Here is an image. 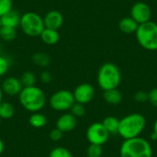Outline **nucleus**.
Returning <instances> with one entry per match:
<instances>
[{
	"mask_svg": "<svg viewBox=\"0 0 157 157\" xmlns=\"http://www.w3.org/2000/svg\"><path fill=\"white\" fill-rule=\"evenodd\" d=\"M86 155H87V157H102V155H103L102 145L90 144V145L87 148Z\"/></svg>",
	"mask_w": 157,
	"mask_h": 157,
	"instance_id": "nucleus-25",
	"label": "nucleus"
},
{
	"mask_svg": "<svg viewBox=\"0 0 157 157\" xmlns=\"http://www.w3.org/2000/svg\"><path fill=\"white\" fill-rule=\"evenodd\" d=\"M134 99L139 103H144L148 101V93L144 91H138L134 95Z\"/></svg>",
	"mask_w": 157,
	"mask_h": 157,
	"instance_id": "nucleus-30",
	"label": "nucleus"
},
{
	"mask_svg": "<svg viewBox=\"0 0 157 157\" xmlns=\"http://www.w3.org/2000/svg\"><path fill=\"white\" fill-rule=\"evenodd\" d=\"M70 113L73 114L75 118H80L83 117L86 113V108L84 104L78 103V102H75V104L72 106V108L70 109Z\"/></svg>",
	"mask_w": 157,
	"mask_h": 157,
	"instance_id": "nucleus-26",
	"label": "nucleus"
},
{
	"mask_svg": "<svg viewBox=\"0 0 157 157\" xmlns=\"http://www.w3.org/2000/svg\"><path fill=\"white\" fill-rule=\"evenodd\" d=\"M5 150V144H4V142L2 141V139H0V155L3 154Z\"/></svg>",
	"mask_w": 157,
	"mask_h": 157,
	"instance_id": "nucleus-33",
	"label": "nucleus"
},
{
	"mask_svg": "<svg viewBox=\"0 0 157 157\" xmlns=\"http://www.w3.org/2000/svg\"><path fill=\"white\" fill-rule=\"evenodd\" d=\"M1 87H2L4 94L10 96V97L18 96L19 93L21 92L22 88H23L19 78L14 77V76H10V77L6 78L3 81Z\"/></svg>",
	"mask_w": 157,
	"mask_h": 157,
	"instance_id": "nucleus-11",
	"label": "nucleus"
},
{
	"mask_svg": "<svg viewBox=\"0 0 157 157\" xmlns=\"http://www.w3.org/2000/svg\"><path fill=\"white\" fill-rule=\"evenodd\" d=\"M40 81H41L43 84H49V83L52 81V75H51V73H50L49 71L43 70V71L40 73Z\"/></svg>",
	"mask_w": 157,
	"mask_h": 157,
	"instance_id": "nucleus-32",
	"label": "nucleus"
},
{
	"mask_svg": "<svg viewBox=\"0 0 157 157\" xmlns=\"http://www.w3.org/2000/svg\"><path fill=\"white\" fill-rule=\"evenodd\" d=\"M1 121H2V119L0 118V124H1Z\"/></svg>",
	"mask_w": 157,
	"mask_h": 157,
	"instance_id": "nucleus-38",
	"label": "nucleus"
},
{
	"mask_svg": "<svg viewBox=\"0 0 157 157\" xmlns=\"http://www.w3.org/2000/svg\"><path fill=\"white\" fill-rule=\"evenodd\" d=\"M136 39L139 44L147 51L157 50V24L148 21L140 24L136 30Z\"/></svg>",
	"mask_w": 157,
	"mask_h": 157,
	"instance_id": "nucleus-5",
	"label": "nucleus"
},
{
	"mask_svg": "<svg viewBox=\"0 0 157 157\" xmlns=\"http://www.w3.org/2000/svg\"><path fill=\"white\" fill-rule=\"evenodd\" d=\"M32 62L34 63V64L45 68L47 66H49L52 63V58L48 53L42 52H35L32 56Z\"/></svg>",
	"mask_w": 157,
	"mask_h": 157,
	"instance_id": "nucleus-19",
	"label": "nucleus"
},
{
	"mask_svg": "<svg viewBox=\"0 0 157 157\" xmlns=\"http://www.w3.org/2000/svg\"><path fill=\"white\" fill-rule=\"evenodd\" d=\"M15 114V108L9 102L2 101L0 103V118L2 120H9Z\"/></svg>",
	"mask_w": 157,
	"mask_h": 157,
	"instance_id": "nucleus-21",
	"label": "nucleus"
},
{
	"mask_svg": "<svg viewBox=\"0 0 157 157\" xmlns=\"http://www.w3.org/2000/svg\"><path fill=\"white\" fill-rule=\"evenodd\" d=\"M17 36L16 28L7 26H1L0 28V38L5 41H12Z\"/></svg>",
	"mask_w": 157,
	"mask_h": 157,
	"instance_id": "nucleus-22",
	"label": "nucleus"
},
{
	"mask_svg": "<svg viewBox=\"0 0 157 157\" xmlns=\"http://www.w3.org/2000/svg\"><path fill=\"white\" fill-rule=\"evenodd\" d=\"M151 139L153 140V141H156L157 140V135L153 132V133H152V136H151Z\"/></svg>",
	"mask_w": 157,
	"mask_h": 157,
	"instance_id": "nucleus-36",
	"label": "nucleus"
},
{
	"mask_svg": "<svg viewBox=\"0 0 157 157\" xmlns=\"http://www.w3.org/2000/svg\"><path fill=\"white\" fill-rule=\"evenodd\" d=\"M75 102V100L73 92L66 89H62L54 92L49 99L50 107L52 109L61 112L70 110Z\"/></svg>",
	"mask_w": 157,
	"mask_h": 157,
	"instance_id": "nucleus-7",
	"label": "nucleus"
},
{
	"mask_svg": "<svg viewBox=\"0 0 157 157\" xmlns=\"http://www.w3.org/2000/svg\"><path fill=\"white\" fill-rule=\"evenodd\" d=\"M46 96L43 90L36 86L23 87L18 95L20 105L29 112H40L46 105Z\"/></svg>",
	"mask_w": 157,
	"mask_h": 157,
	"instance_id": "nucleus-1",
	"label": "nucleus"
},
{
	"mask_svg": "<svg viewBox=\"0 0 157 157\" xmlns=\"http://www.w3.org/2000/svg\"><path fill=\"white\" fill-rule=\"evenodd\" d=\"M102 124L109 134H117L118 133L119 126H120V120L118 118L113 117V116H109L103 120Z\"/></svg>",
	"mask_w": 157,
	"mask_h": 157,
	"instance_id": "nucleus-18",
	"label": "nucleus"
},
{
	"mask_svg": "<svg viewBox=\"0 0 157 157\" xmlns=\"http://www.w3.org/2000/svg\"><path fill=\"white\" fill-rule=\"evenodd\" d=\"M148 101H150L154 107L157 108V88H153L148 93Z\"/></svg>",
	"mask_w": 157,
	"mask_h": 157,
	"instance_id": "nucleus-31",
	"label": "nucleus"
},
{
	"mask_svg": "<svg viewBox=\"0 0 157 157\" xmlns=\"http://www.w3.org/2000/svg\"><path fill=\"white\" fill-rule=\"evenodd\" d=\"M132 17L140 25L150 21L152 16V10L150 6L144 2L135 3L131 9Z\"/></svg>",
	"mask_w": 157,
	"mask_h": 157,
	"instance_id": "nucleus-10",
	"label": "nucleus"
},
{
	"mask_svg": "<svg viewBox=\"0 0 157 157\" xmlns=\"http://www.w3.org/2000/svg\"><path fill=\"white\" fill-rule=\"evenodd\" d=\"M63 132H61L59 129H57V128H55V129H53L52 131H51V132H50V139L52 140V141H53V142H58V141H60L62 138H63Z\"/></svg>",
	"mask_w": 157,
	"mask_h": 157,
	"instance_id": "nucleus-29",
	"label": "nucleus"
},
{
	"mask_svg": "<svg viewBox=\"0 0 157 157\" xmlns=\"http://www.w3.org/2000/svg\"><path fill=\"white\" fill-rule=\"evenodd\" d=\"M8 68H9V62L8 60L0 55V76H3L4 75L6 74V72L8 71Z\"/></svg>",
	"mask_w": 157,
	"mask_h": 157,
	"instance_id": "nucleus-28",
	"label": "nucleus"
},
{
	"mask_svg": "<svg viewBox=\"0 0 157 157\" xmlns=\"http://www.w3.org/2000/svg\"><path fill=\"white\" fill-rule=\"evenodd\" d=\"M44 27L58 30L63 23V16L58 10H50L43 17Z\"/></svg>",
	"mask_w": 157,
	"mask_h": 157,
	"instance_id": "nucleus-12",
	"label": "nucleus"
},
{
	"mask_svg": "<svg viewBox=\"0 0 157 157\" xmlns=\"http://www.w3.org/2000/svg\"><path fill=\"white\" fill-rule=\"evenodd\" d=\"M120 157H153L151 144L143 137L124 140L120 149Z\"/></svg>",
	"mask_w": 157,
	"mask_h": 157,
	"instance_id": "nucleus-3",
	"label": "nucleus"
},
{
	"mask_svg": "<svg viewBox=\"0 0 157 157\" xmlns=\"http://www.w3.org/2000/svg\"><path fill=\"white\" fill-rule=\"evenodd\" d=\"M103 98L107 103L109 105H118L122 100V95L120 90L117 88L105 90L103 94Z\"/></svg>",
	"mask_w": 157,
	"mask_h": 157,
	"instance_id": "nucleus-17",
	"label": "nucleus"
},
{
	"mask_svg": "<svg viewBox=\"0 0 157 157\" xmlns=\"http://www.w3.org/2000/svg\"><path fill=\"white\" fill-rule=\"evenodd\" d=\"M109 135L102 122H94L86 130V138L92 144L103 145L108 142Z\"/></svg>",
	"mask_w": 157,
	"mask_h": 157,
	"instance_id": "nucleus-8",
	"label": "nucleus"
},
{
	"mask_svg": "<svg viewBox=\"0 0 157 157\" xmlns=\"http://www.w3.org/2000/svg\"><path fill=\"white\" fill-rule=\"evenodd\" d=\"M139 27V24L131 17H123L120 23H119V29L127 34H131V33H134L136 32L137 29Z\"/></svg>",
	"mask_w": 157,
	"mask_h": 157,
	"instance_id": "nucleus-16",
	"label": "nucleus"
},
{
	"mask_svg": "<svg viewBox=\"0 0 157 157\" xmlns=\"http://www.w3.org/2000/svg\"><path fill=\"white\" fill-rule=\"evenodd\" d=\"M1 26H2V23H1V19H0V28H1Z\"/></svg>",
	"mask_w": 157,
	"mask_h": 157,
	"instance_id": "nucleus-37",
	"label": "nucleus"
},
{
	"mask_svg": "<svg viewBox=\"0 0 157 157\" xmlns=\"http://www.w3.org/2000/svg\"><path fill=\"white\" fill-rule=\"evenodd\" d=\"M29 122L30 126L36 129H40L47 124V118L45 115H43L40 112H35L32 113L29 119Z\"/></svg>",
	"mask_w": 157,
	"mask_h": 157,
	"instance_id": "nucleus-20",
	"label": "nucleus"
},
{
	"mask_svg": "<svg viewBox=\"0 0 157 157\" xmlns=\"http://www.w3.org/2000/svg\"><path fill=\"white\" fill-rule=\"evenodd\" d=\"M20 18H21V15L14 9H11L9 12H7L6 14H5L0 17L2 26H7L16 29L17 27L19 26Z\"/></svg>",
	"mask_w": 157,
	"mask_h": 157,
	"instance_id": "nucleus-14",
	"label": "nucleus"
},
{
	"mask_svg": "<svg viewBox=\"0 0 157 157\" xmlns=\"http://www.w3.org/2000/svg\"><path fill=\"white\" fill-rule=\"evenodd\" d=\"M154 132L157 135V119L155 120V123H154Z\"/></svg>",
	"mask_w": 157,
	"mask_h": 157,
	"instance_id": "nucleus-35",
	"label": "nucleus"
},
{
	"mask_svg": "<svg viewBox=\"0 0 157 157\" xmlns=\"http://www.w3.org/2000/svg\"><path fill=\"white\" fill-rule=\"evenodd\" d=\"M13 7L12 0H0V17L9 12Z\"/></svg>",
	"mask_w": 157,
	"mask_h": 157,
	"instance_id": "nucleus-27",
	"label": "nucleus"
},
{
	"mask_svg": "<svg viewBox=\"0 0 157 157\" xmlns=\"http://www.w3.org/2000/svg\"><path fill=\"white\" fill-rule=\"evenodd\" d=\"M19 27L22 31L29 37L40 36L45 28L43 17L33 11H29L21 15Z\"/></svg>",
	"mask_w": 157,
	"mask_h": 157,
	"instance_id": "nucleus-6",
	"label": "nucleus"
},
{
	"mask_svg": "<svg viewBox=\"0 0 157 157\" xmlns=\"http://www.w3.org/2000/svg\"><path fill=\"white\" fill-rule=\"evenodd\" d=\"M49 157H74L72 153L66 149L65 147H63V146H57L55 148H53L50 155Z\"/></svg>",
	"mask_w": 157,
	"mask_h": 157,
	"instance_id": "nucleus-24",
	"label": "nucleus"
},
{
	"mask_svg": "<svg viewBox=\"0 0 157 157\" xmlns=\"http://www.w3.org/2000/svg\"><path fill=\"white\" fill-rule=\"evenodd\" d=\"M146 126V120L141 113H131L120 120L118 134L124 140L139 137Z\"/></svg>",
	"mask_w": 157,
	"mask_h": 157,
	"instance_id": "nucleus-2",
	"label": "nucleus"
},
{
	"mask_svg": "<svg viewBox=\"0 0 157 157\" xmlns=\"http://www.w3.org/2000/svg\"><path fill=\"white\" fill-rule=\"evenodd\" d=\"M19 80L23 87L32 86H35L36 84V75L31 71H26L21 75Z\"/></svg>",
	"mask_w": 157,
	"mask_h": 157,
	"instance_id": "nucleus-23",
	"label": "nucleus"
},
{
	"mask_svg": "<svg viewBox=\"0 0 157 157\" xmlns=\"http://www.w3.org/2000/svg\"><path fill=\"white\" fill-rule=\"evenodd\" d=\"M3 96H4V92H3L2 87H1V86H0V103L3 101Z\"/></svg>",
	"mask_w": 157,
	"mask_h": 157,
	"instance_id": "nucleus-34",
	"label": "nucleus"
},
{
	"mask_svg": "<svg viewBox=\"0 0 157 157\" xmlns=\"http://www.w3.org/2000/svg\"><path fill=\"white\" fill-rule=\"evenodd\" d=\"M121 81V74L119 67L112 63H103L98 73V84L105 91L117 88Z\"/></svg>",
	"mask_w": 157,
	"mask_h": 157,
	"instance_id": "nucleus-4",
	"label": "nucleus"
},
{
	"mask_svg": "<svg viewBox=\"0 0 157 157\" xmlns=\"http://www.w3.org/2000/svg\"><path fill=\"white\" fill-rule=\"evenodd\" d=\"M39 37L40 38L41 41L44 42L45 44H47V45H54L60 40V33L56 29L44 28Z\"/></svg>",
	"mask_w": 157,
	"mask_h": 157,
	"instance_id": "nucleus-15",
	"label": "nucleus"
},
{
	"mask_svg": "<svg viewBox=\"0 0 157 157\" xmlns=\"http://www.w3.org/2000/svg\"><path fill=\"white\" fill-rule=\"evenodd\" d=\"M75 102L81 104H87L95 97V88L88 83H83L78 85L73 92Z\"/></svg>",
	"mask_w": 157,
	"mask_h": 157,
	"instance_id": "nucleus-9",
	"label": "nucleus"
},
{
	"mask_svg": "<svg viewBox=\"0 0 157 157\" xmlns=\"http://www.w3.org/2000/svg\"><path fill=\"white\" fill-rule=\"evenodd\" d=\"M77 125V118L71 113L61 115L56 121V128L63 132H69L75 129Z\"/></svg>",
	"mask_w": 157,
	"mask_h": 157,
	"instance_id": "nucleus-13",
	"label": "nucleus"
}]
</instances>
